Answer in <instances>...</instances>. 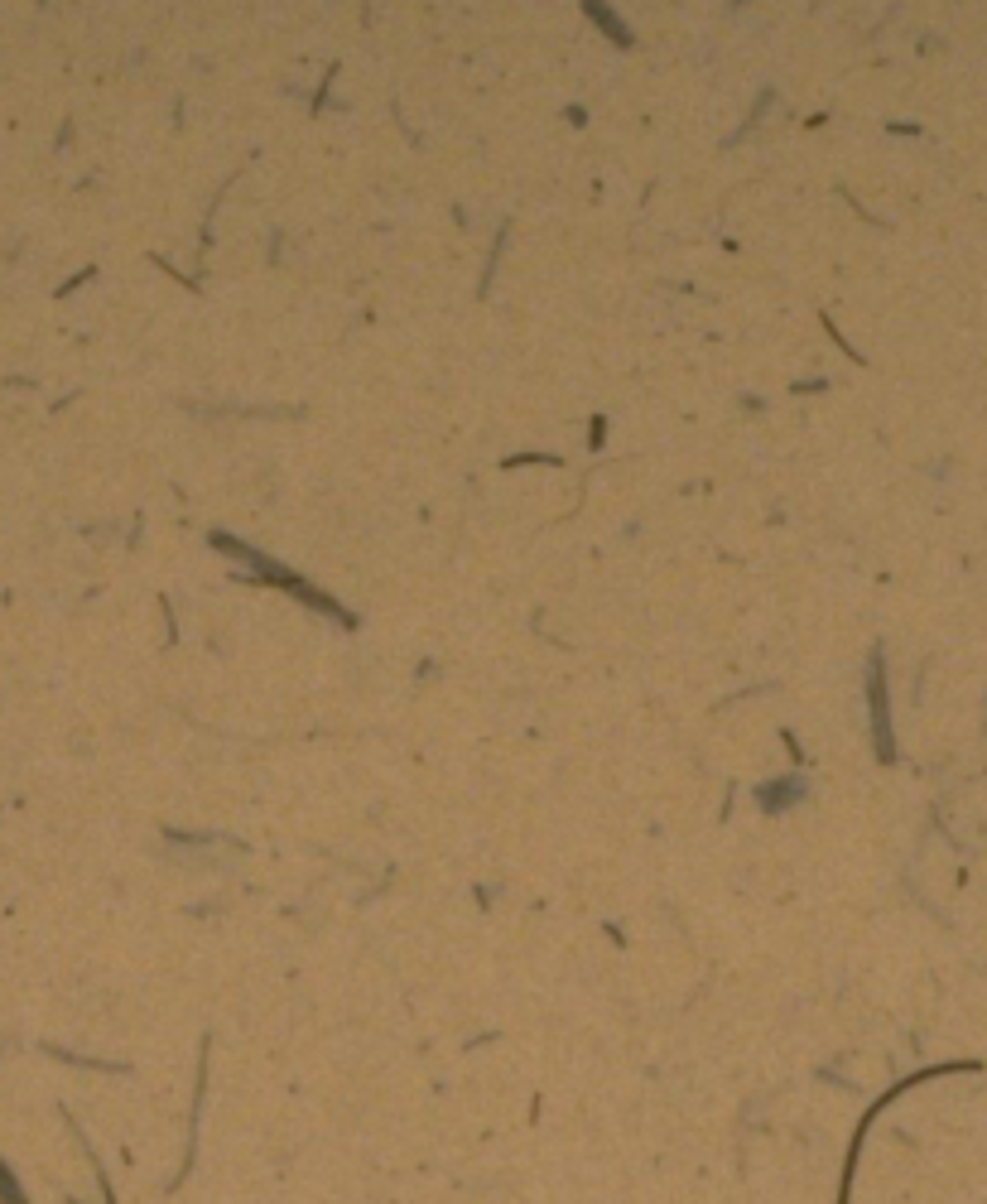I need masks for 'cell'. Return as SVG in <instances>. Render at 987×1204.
Segmentation results:
<instances>
[{"label":"cell","mask_w":987,"mask_h":1204,"mask_svg":"<svg viewBox=\"0 0 987 1204\" xmlns=\"http://www.w3.org/2000/svg\"><path fill=\"white\" fill-rule=\"evenodd\" d=\"M588 15H592V20H598V30H607V34H612V39H616V44H622V48H627V44H631V30H627V24H622V20H616V15H612V10H607V6H588Z\"/></svg>","instance_id":"cell-4"},{"label":"cell","mask_w":987,"mask_h":1204,"mask_svg":"<svg viewBox=\"0 0 987 1204\" xmlns=\"http://www.w3.org/2000/svg\"><path fill=\"white\" fill-rule=\"evenodd\" d=\"M800 791H804L800 780H785V786H761V791H756V805L766 809V815H776V809H785V805L795 800Z\"/></svg>","instance_id":"cell-3"},{"label":"cell","mask_w":987,"mask_h":1204,"mask_svg":"<svg viewBox=\"0 0 987 1204\" xmlns=\"http://www.w3.org/2000/svg\"><path fill=\"white\" fill-rule=\"evenodd\" d=\"M0 1204H24V1190H20V1181L10 1175L6 1161H0Z\"/></svg>","instance_id":"cell-5"},{"label":"cell","mask_w":987,"mask_h":1204,"mask_svg":"<svg viewBox=\"0 0 987 1204\" xmlns=\"http://www.w3.org/2000/svg\"><path fill=\"white\" fill-rule=\"evenodd\" d=\"M212 545L222 549V554H232V559H246L250 569H256V578H270V583H279L285 593H294V598H304L308 607H318V612H332V617H343V622H352L343 607H337L332 598H323L318 588H308L299 574H290L285 564H275V559H265L261 549H250V545H241V540H232V535H212Z\"/></svg>","instance_id":"cell-1"},{"label":"cell","mask_w":987,"mask_h":1204,"mask_svg":"<svg viewBox=\"0 0 987 1204\" xmlns=\"http://www.w3.org/2000/svg\"><path fill=\"white\" fill-rule=\"evenodd\" d=\"M867 698H872V737H877V757L891 762L896 742H891V718H886V675H882V656H872L867 670Z\"/></svg>","instance_id":"cell-2"}]
</instances>
